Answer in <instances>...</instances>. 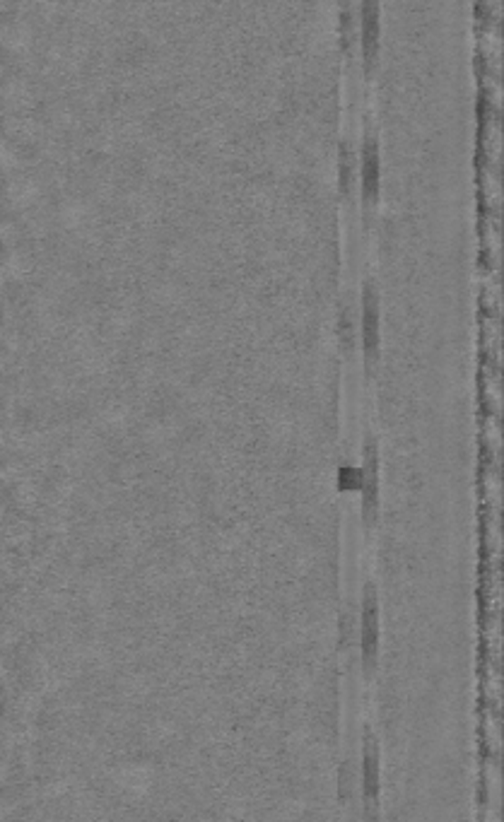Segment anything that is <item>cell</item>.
<instances>
[{
    "label": "cell",
    "instance_id": "1",
    "mask_svg": "<svg viewBox=\"0 0 504 822\" xmlns=\"http://www.w3.org/2000/svg\"><path fill=\"white\" fill-rule=\"evenodd\" d=\"M379 794H381V758L379 743L371 731L364 733L362 748V810L364 820L374 822L379 813Z\"/></svg>",
    "mask_w": 504,
    "mask_h": 822
},
{
    "label": "cell",
    "instance_id": "2",
    "mask_svg": "<svg viewBox=\"0 0 504 822\" xmlns=\"http://www.w3.org/2000/svg\"><path fill=\"white\" fill-rule=\"evenodd\" d=\"M360 649H362L364 675L371 673L379 656V598L377 589L367 583L362 596V622H360Z\"/></svg>",
    "mask_w": 504,
    "mask_h": 822
},
{
    "label": "cell",
    "instance_id": "3",
    "mask_svg": "<svg viewBox=\"0 0 504 822\" xmlns=\"http://www.w3.org/2000/svg\"><path fill=\"white\" fill-rule=\"evenodd\" d=\"M364 471H362V493H364V519H374L379 499V464H377V444H364Z\"/></svg>",
    "mask_w": 504,
    "mask_h": 822
},
{
    "label": "cell",
    "instance_id": "4",
    "mask_svg": "<svg viewBox=\"0 0 504 822\" xmlns=\"http://www.w3.org/2000/svg\"><path fill=\"white\" fill-rule=\"evenodd\" d=\"M362 336L367 355H377L379 345V297L371 282L364 285L362 292Z\"/></svg>",
    "mask_w": 504,
    "mask_h": 822
},
{
    "label": "cell",
    "instance_id": "5",
    "mask_svg": "<svg viewBox=\"0 0 504 822\" xmlns=\"http://www.w3.org/2000/svg\"><path fill=\"white\" fill-rule=\"evenodd\" d=\"M379 179H381V157H379V142L374 135L364 138L362 148V189L364 198H377Z\"/></svg>",
    "mask_w": 504,
    "mask_h": 822
},
{
    "label": "cell",
    "instance_id": "6",
    "mask_svg": "<svg viewBox=\"0 0 504 822\" xmlns=\"http://www.w3.org/2000/svg\"><path fill=\"white\" fill-rule=\"evenodd\" d=\"M362 46L364 58L374 61L379 49V5L377 3H364L362 5Z\"/></svg>",
    "mask_w": 504,
    "mask_h": 822
},
{
    "label": "cell",
    "instance_id": "7",
    "mask_svg": "<svg viewBox=\"0 0 504 822\" xmlns=\"http://www.w3.org/2000/svg\"><path fill=\"white\" fill-rule=\"evenodd\" d=\"M338 483L341 487H348V490H355V487H362V468L351 464H343L338 468Z\"/></svg>",
    "mask_w": 504,
    "mask_h": 822
}]
</instances>
